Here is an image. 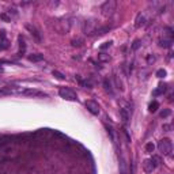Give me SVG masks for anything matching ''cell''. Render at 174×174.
Returning a JSON list of instances; mask_svg holds the SVG:
<instances>
[{
  "mask_svg": "<svg viewBox=\"0 0 174 174\" xmlns=\"http://www.w3.org/2000/svg\"><path fill=\"white\" fill-rule=\"evenodd\" d=\"M53 75L57 78V79H60V80H64L65 79V76L63 75V74H60V72H57V71H53Z\"/></svg>",
  "mask_w": 174,
  "mask_h": 174,
  "instance_id": "cell-22",
  "label": "cell"
},
{
  "mask_svg": "<svg viewBox=\"0 0 174 174\" xmlns=\"http://www.w3.org/2000/svg\"><path fill=\"white\" fill-rule=\"evenodd\" d=\"M76 78H78V80H79V83L82 84V86L87 87V88H91V83L88 82V80H82V79L79 78V76H76Z\"/></svg>",
  "mask_w": 174,
  "mask_h": 174,
  "instance_id": "cell-18",
  "label": "cell"
},
{
  "mask_svg": "<svg viewBox=\"0 0 174 174\" xmlns=\"http://www.w3.org/2000/svg\"><path fill=\"white\" fill-rule=\"evenodd\" d=\"M18 41H19V49H20V53H23L25 49H26V45H25V40H23V37L19 36V37H18Z\"/></svg>",
  "mask_w": 174,
  "mask_h": 174,
  "instance_id": "cell-13",
  "label": "cell"
},
{
  "mask_svg": "<svg viewBox=\"0 0 174 174\" xmlns=\"http://www.w3.org/2000/svg\"><path fill=\"white\" fill-rule=\"evenodd\" d=\"M4 37H6V32H4V30H1V32H0V38L4 41Z\"/></svg>",
  "mask_w": 174,
  "mask_h": 174,
  "instance_id": "cell-29",
  "label": "cell"
},
{
  "mask_svg": "<svg viewBox=\"0 0 174 174\" xmlns=\"http://www.w3.org/2000/svg\"><path fill=\"white\" fill-rule=\"evenodd\" d=\"M158 150L163 155H170L171 151H173V143L170 142V139H162L158 143Z\"/></svg>",
  "mask_w": 174,
  "mask_h": 174,
  "instance_id": "cell-2",
  "label": "cell"
},
{
  "mask_svg": "<svg viewBox=\"0 0 174 174\" xmlns=\"http://www.w3.org/2000/svg\"><path fill=\"white\" fill-rule=\"evenodd\" d=\"M0 18H1L4 22H11V18H10V16H8L6 12H4V14H1V15H0Z\"/></svg>",
  "mask_w": 174,
  "mask_h": 174,
  "instance_id": "cell-25",
  "label": "cell"
},
{
  "mask_svg": "<svg viewBox=\"0 0 174 174\" xmlns=\"http://www.w3.org/2000/svg\"><path fill=\"white\" fill-rule=\"evenodd\" d=\"M7 48H8V44H7V41L6 40L0 42V51H4V49H7Z\"/></svg>",
  "mask_w": 174,
  "mask_h": 174,
  "instance_id": "cell-26",
  "label": "cell"
},
{
  "mask_svg": "<svg viewBox=\"0 0 174 174\" xmlns=\"http://www.w3.org/2000/svg\"><path fill=\"white\" fill-rule=\"evenodd\" d=\"M171 44H173V38H169V37H163L159 40V46L163 48H170Z\"/></svg>",
  "mask_w": 174,
  "mask_h": 174,
  "instance_id": "cell-9",
  "label": "cell"
},
{
  "mask_svg": "<svg viewBox=\"0 0 174 174\" xmlns=\"http://www.w3.org/2000/svg\"><path fill=\"white\" fill-rule=\"evenodd\" d=\"M156 76H158V78H165V76H166V71H165V69H158V71H156Z\"/></svg>",
  "mask_w": 174,
  "mask_h": 174,
  "instance_id": "cell-23",
  "label": "cell"
},
{
  "mask_svg": "<svg viewBox=\"0 0 174 174\" xmlns=\"http://www.w3.org/2000/svg\"><path fill=\"white\" fill-rule=\"evenodd\" d=\"M158 107H159V103L156 102V101H152V102L148 105V110H150L151 113H155V112L158 110Z\"/></svg>",
  "mask_w": 174,
  "mask_h": 174,
  "instance_id": "cell-11",
  "label": "cell"
},
{
  "mask_svg": "<svg viewBox=\"0 0 174 174\" xmlns=\"http://www.w3.org/2000/svg\"><path fill=\"white\" fill-rule=\"evenodd\" d=\"M86 107H87V110L90 112L91 114H99V105L95 101H87L86 102Z\"/></svg>",
  "mask_w": 174,
  "mask_h": 174,
  "instance_id": "cell-5",
  "label": "cell"
},
{
  "mask_svg": "<svg viewBox=\"0 0 174 174\" xmlns=\"http://www.w3.org/2000/svg\"><path fill=\"white\" fill-rule=\"evenodd\" d=\"M165 91H166V86H165V84H161V86L154 91V95H161V94H163Z\"/></svg>",
  "mask_w": 174,
  "mask_h": 174,
  "instance_id": "cell-14",
  "label": "cell"
},
{
  "mask_svg": "<svg viewBox=\"0 0 174 174\" xmlns=\"http://www.w3.org/2000/svg\"><path fill=\"white\" fill-rule=\"evenodd\" d=\"M26 29H27L29 32L32 33V36H34V38H36L37 41H41V34H40V32L37 30L34 26H32V25H26Z\"/></svg>",
  "mask_w": 174,
  "mask_h": 174,
  "instance_id": "cell-8",
  "label": "cell"
},
{
  "mask_svg": "<svg viewBox=\"0 0 174 174\" xmlns=\"http://www.w3.org/2000/svg\"><path fill=\"white\" fill-rule=\"evenodd\" d=\"M82 44H83V40H80V38L72 40V45H74V46H82Z\"/></svg>",
  "mask_w": 174,
  "mask_h": 174,
  "instance_id": "cell-21",
  "label": "cell"
},
{
  "mask_svg": "<svg viewBox=\"0 0 174 174\" xmlns=\"http://www.w3.org/2000/svg\"><path fill=\"white\" fill-rule=\"evenodd\" d=\"M120 114H121V119H123L124 123H127L128 121V113L125 109H120Z\"/></svg>",
  "mask_w": 174,
  "mask_h": 174,
  "instance_id": "cell-16",
  "label": "cell"
},
{
  "mask_svg": "<svg viewBox=\"0 0 174 174\" xmlns=\"http://www.w3.org/2000/svg\"><path fill=\"white\" fill-rule=\"evenodd\" d=\"M112 46V41H109V42H105L103 45H101V51H105V49H107V48Z\"/></svg>",
  "mask_w": 174,
  "mask_h": 174,
  "instance_id": "cell-27",
  "label": "cell"
},
{
  "mask_svg": "<svg viewBox=\"0 0 174 174\" xmlns=\"http://www.w3.org/2000/svg\"><path fill=\"white\" fill-rule=\"evenodd\" d=\"M98 57H99V60H101V61H107V60L110 59V57H109V55H106V53H103V52H102V53H99Z\"/></svg>",
  "mask_w": 174,
  "mask_h": 174,
  "instance_id": "cell-19",
  "label": "cell"
},
{
  "mask_svg": "<svg viewBox=\"0 0 174 174\" xmlns=\"http://www.w3.org/2000/svg\"><path fill=\"white\" fill-rule=\"evenodd\" d=\"M103 86H105V90L107 91V93H110V94H113V91H112V84H110V82H109V80H105V82H103Z\"/></svg>",
  "mask_w": 174,
  "mask_h": 174,
  "instance_id": "cell-17",
  "label": "cell"
},
{
  "mask_svg": "<svg viewBox=\"0 0 174 174\" xmlns=\"http://www.w3.org/2000/svg\"><path fill=\"white\" fill-rule=\"evenodd\" d=\"M155 169V165L152 162V159H146L144 162H143V170L146 171V173H152Z\"/></svg>",
  "mask_w": 174,
  "mask_h": 174,
  "instance_id": "cell-7",
  "label": "cell"
},
{
  "mask_svg": "<svg viewBox=\"0 0 174 174\" xmlns=\"http://www.w3.org/2000/svg\"><path fill=\"white\" fill-rule=\"evenodd\" d=\"M59 94L61 98L67 99V101H78V95L72 88H68V87H61L59 90Z\"/></svg>",
  "mask_w": 174,
  "mask_h": 174,
  "instance_id": "cell-3",
  "label": "cell"
},
{
  "mask_svg": "<svg viewBox=\"0 0 174 174\" xmlns=\"http://www.w3.org/2000/svg\"><path fill=\"white\" fill-rule=\"evenodd\" d=\"M44 57L42 55H32V56H29V60L30 61H33V63H37V61H41Z\"/></svg>",
  "mask_w": 174,
  "mask_h": 174,
  "instance_id": "cell-12",
  "label": "cell"
},
{
  "mask_svg": "<svg viewBox=\"0 0 174 174\" xmlns=\"http://www.w3.org/2000/svg\"><path fill=\"white\" fill-rule=\"evenodd\" d=\"M116 7H117V3L114 0H107L101 6V12H102L103 16H110L114 14Z\"/></svg>",
  "mask_w": 174,
  "mask_h": 174,
  "instance_id": "cell-1",
  "label": "cell"
},
{
  "mask_svg": "<svg viewBox=\"0 0 174 174\" xmlns=\"http://www.w3.org/2000/svg\"><path fill=\"white\" fill-rule=\"evenodd\" d=\"M155 150V146L152 144V143H147L146 144V152H148V154H152Z\"/></svg>",
  "mask_w": 174,
  "mask_h": 174,
  "instance_id": "cell-15",
  "label": "cell"
},
{
  "mask_svg": "<svg viewBox=\"0 0 174 174\" xmlns=\"http://www.w3.org/2000/svg\"><path fill=\"white\" fill-rule=\"evenodd\" d=\"M146 15L143 14V12H139L138 15H136V19H135V27L139 29L142 27V26H144L146 25Z\"/></svg>",
  "mask_w": 174,
  "mask_h": 174,
  "instance_id": "cell-6",
  "label": "cell"
},
{
  "mask_svg": "<svg viewBox=\"0 0 174 174\" xmlns=\"http://www.w3.org/2000/svg\"><path fill=\"white\" fill-rule=\"evenodd\" d=\"M99 27V25L95 22L94 19L86 20L83 23V32L86 33L87 36H94V33L97 32V29Z\"/></svg>",
  "mask_w": 174,
  "mask_h": 174,
  "instance_id": "cell-4",
  "label": "cell"
},
{
  "mask_svg": "<svg viewBox=\"0 0 174 174\" xmlns=\"http://www.w3.org/2000/svg\"><path fill=\"white\" fill-rule=\"evenodd\" d=\"M152 162H154V165H155V167L156 166H159V165H161V158H159V156H152Z\"/></svg>",
  "mask_w": 174,
  "mask_h": 174,
  "instance_id": "cell-24",
  "label": "cell"
},
{
  "mask_svg": "<svg viewBox=\"0 0 174 174\" xmlns=\"http://www.w3.org/2000/svg\"><path fill=\"white\" fill-rule=\"evenodd\" d=\"M170 114H171V110H170V109H165V110L161 113V117H162V119H166V117H169Z\"/></svg>",
  "mask_w": 174,
  "mask_h": 174,
  "instance_id": "cell-20",
  "label": "cell"
},
{
  "mask_svg": "<svg viewBox=\"0 0 174 174\" xmlns=\"http://www.w3.org/2000/svg\"><path fill=\"white\" fill-rule=\"evenodd\" d=\"M110 30V26H103V27H98L97 29V32L94 33V36H102L105 33H107Z\"/></svg>",
  "mask_w": 174,
  "mask_h": 174,
  "instance_id": "cell-10",
  "label": "cell"
},
{
  "mask_svg": "<svg viewBox=\"0 0 174 174\" xmlns=\"http://www.w3.org/2000/svg\"><path fill=\"white\" fill-rule=\"evenodd\" d=\"M147 60H148V63H154L155 57H154V56H152V57H151V56H148V59H147Z\"/></svg>",
  "mask_w": 174,
  "mask_h": 174,
  "instance_id": "cell-30",
  "label": "cell"
},
{
  "mask_svg": "<svg viewBox=\"0 0 174 174\" xmlns=\"http://www.w3.org/2000/svg\"><path fill=\"white\" fill-rule=\"evenodd\" d=\"M139 46H140V41H139V40H136V41H135V42H133V46H132V48H133V49H138Z\"/></svg>",
  "mask_w": 174,
  "mask_h": 174,
  "instance_id": "cell-28",
  "label": "cell"
}]
</instances>
